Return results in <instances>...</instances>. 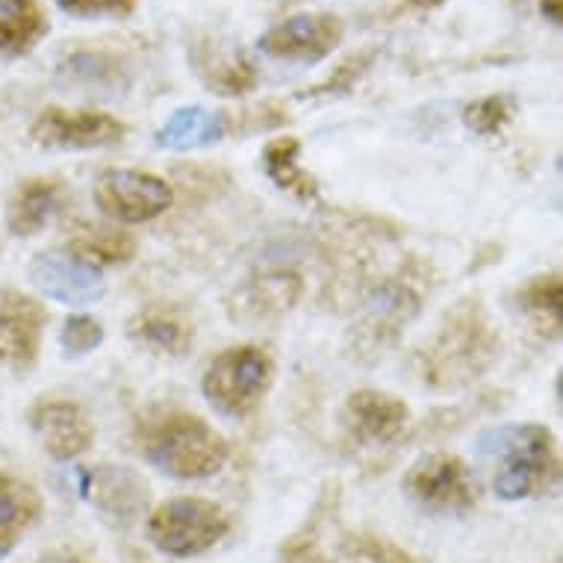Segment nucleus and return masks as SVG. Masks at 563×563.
Listing matches in <instances>:
<instances>
[{
  "label": "nucleus",
  "mask_w": 563,
  "mask_h": 563,
  "mask_svg": "<svg viewBox=\"0 0 563 563\" xmlns=\"http://www.w3.org/2000/svg\"><path fill=\"white\" fill-rule=\"evenodd\" d=\"M30 280L42 296L68 307L98 305L107 292L101 272L71 257L65 249L36 254L30 263Z\"/></svg>",
  "instance_id": "14"
},
{
  "label": "nucleus",
  "mask_w": 563,
  "mask_h": 563,
  "mask_svg": "<svg viewBox=\"0 0 563 563\" xmlns=\"http://www.w3.org/2000/svg\"><path fill=\"white\" fill-rule=\"evenodd\" d=\"M231 514L203 496H175L148 514V540L168 558H198L231 534Z\"/></svg>",
  "instance_id": "5"
},
{
  "label": "nucleus",
  "mask_w": 563,
  "mask_h": 563,
  "mask_svg": "<svg viewBox=\"0 0 563 563\" xmlns=\"http://www.w3.org/2000/svg\"><path fill=\"white\" fill-rule=\"evenodd\" d=\"M59 342H63V349L71 357H84V354L95 351L103 342V324L92 319V316H68Z\"/></svg>",
  "instance_id": "28"
},
{
  "label": "nucleus",
  "mask_w": 563,
  "mask_h": 563,
  "mask_svg": "<svg viewBox=\"0 0 563 563\" xmlns=\"http://www.w3.org/2000/svg\"><path fill=\"white\" fill-rule=\"evenodd\" d=\"M95 203L121 224H145L168 213L175 186L145 168H107L95 180Z\"/></svg>",
  "instance_id": "7"
},
{
  "label": "nucleus",
  "mask_w": 563,
  "mask_h": 563,
  "mask_svg": "<svg viewBox=\"0 0 563 563\" xmlns=\"http://www.w3.org/2000/svg\"><path fill=\"white\" fill-rule=\"evenodd\" d=\"M298 157H301V142L296 136H277L263 148V168L277 189H284L298 201H316L319 180L298 163Z\"/></svg>",
  "instance_id": "23"
},
{
  "label": "nucleus",
  "mask_w": 563,
  "mask_h": 563,
  "mask_svg": "<svg viewBox=\"0 0 563 563\" xmlns=\"http://www.w3.org/2000/svg\"><path fill=\"white\" fill-rule=\"evenodd\" d=\"M342 563H416L410 554L387 537L351 534L342 543Z\"/></svg>",
  "instance_id": "27"
},
{
  "label": "nucleus",
  "mask_w": 563,
  "mask_h": 563,
  "mask_svg": "<svg viewBox=\"0 0 563 563\" xmlns=\"http://www.w3.org/2000/svg\"><path fill=\"white\" fill-rule=\"evenodd\" d=\"M405 493L431 514H470L478 508V484L463 457L431 452L407 470Z\"/></svg>",
  "instance_id": "8"
},
{
  "label": "nucleus",
  "mask_w": 563,
  "mask_h": 563,
  "mask_svg": "<svg viewBox=\"0 0 563 563\" xmlns=\"http://www.w3.org/2000/svg\"><path fill=\"white\" fill-rule=\"evenodd\" d=\"M366 65H369V56H354V59H349V63L336 68V75H331L328 80H322V84L316 86L313 95L342 92V89H349V86L363 75V68H366Z\"/></svg>",
  "instance_id": "30"
},
{
  "label": "nucleus",
  "mask_w": 563,
  "mask_h": 563,
  "mask_svg": "<svg viewBox=\"0 0 563 563\" xmlns=\"http://www.w3.org/2000/svg\"><path fill=\"white\" fill-rule=\"evenodd\" d=\"M86 496L112 519L133 522L145 514L148 484L128 466H98L86 475Z\"/></svg>",
  "instance_id": "19"
},
{
  "label": "nucleus",
  "mask_w": 563,
  "mask_h": 563,
  "mask_svg": "<svg viewBox=\"0 0 563 563\" xmlns=\"http://www.w3.org/2000/svg\"><path fill=\"white\" fill-rule=\"evenodd\" d=\"M487 452L496 461L493 489L505 501L534 499L554 489L561 478V454L545 426H510L487 437Z\"/></svg>",
  "instance_id": "4"
},
{
  "label": "nucleus",
  "mask_w": 563,
  "mask_h": 563,
  "mask_svg": "<svg viewBox=\"0 0 563 563\" xmlns=\"http://www.w3.org/2000/svg\"><path fill=\"white\" fill-rule=\"evenodd\" d=\"M47 319L51 313L38 298L21 289L0 287V366L19 375L33 369Z\"/></svg>",
  "instance_id": "12"
},
{
  "label": "nucleus",
  "mask_w": 563,
  "mask_h": 563,
  "mask_svg": "<svg viewBox=\"0 0 563 563\" xmlns=\"http://www.w3.org/2000/svg\"><path fill=\"white\" fill-rule=\"evenodd\" d=\"M56 7L75 19H128L136 0H56Z\"/></svg>",
  "instance_id": "29"
},
{
  "label": "nucleus",
  "mask_w": 563,
  "mask_h": 563,
  "mask_svg": "<svg viewBox=\"0 0 563 563\" xmlns=\"http://www.w3.org/2000/svg\"><path fill=\"white\" fill-rule=\"evenodd\" d=\"M301 296H305V280L296 268H257L231 289V296L224 298V310L231 322L257 328L284 319L301 301Z\"/></svg>",
  "instance_id": "9"
},
{
  "label": "nucleus",
  "mask_w": 563,
  "mask_h": 563,
  "mask_svg": "<svg viewBox=\"0 0 563 563\" xmlns=\"http://www.w3.org/2000/svg\"><path fill=\"white\" fill-rule=\"evenodd\" d=\"M434 287V268L426 260H407L380 284L363 305V313L349 331V357L372 366L401 340L416 316L422 313L426 298Z\"/></svg>",
  "instance_id": "3"
},
{
  "label": "nucleus",
  "mask_w": 563,
  "mask_h": 563,
  "mask_svg": "<svg viewBox=\"0 0 563 563\" xmlns=\"http://www.w3.org/2000/svg\"><path fill=\"white\" fill-rule=\"evenodd\" d=\"M228 136V119L224 112H210L203 107H184L159 128L157 142L166 148H195V145H210Z\"/></svg>",
  "instance_id": "24"
},
{
  "label": "nucleus",
  "mask_w": 563,
  "mask_h": 563,
  "mask_svg": "<svg viewBox=\"0 0 563 563\" xmlns=\"http://www.w3.org/2000/svg\"><path fill=\"white\" fill-rule=\"evenodd\" d=\"M47 33L45 10L38 0H0V51L27 54Z\"/></svg>",
  "instance_id": "25"
},
{
  "label": "nucleus",
  "mask_w": 563,
  "mask_h": 563,
  "mask_svg": "<svg viewBox=\"0 0 563 563\" xmlns=\"http://www.w3.org/2000/svg\"><path fill=\"white\" fill-rule=\"evenodd\" d=\"M33 142L42 148L56 151H98L115 148L128 136V124L101 110H68V107H45L33 128Z\"/></svg>",
  "instance_id": "10"
},
{
  "label": "nucleus",
  "mask_w": 563,
  "mask_h": 563,
  "mask_svg": "<svg viewBox=\"0 0 563 563\" xmlns=\"http://www.w3.org/2000/svg\"><path fill=\"white\" fill-rule=\"evenodd\" d=\"M45 563H92V561H89V558H84V554L68 552V554H54V558Z\"/></svg>",
  "instance_id": "33"
},
{
  "label": "nucleus",
  "mask_w": 563,
  "mask_h": 563,
  "mask_svg": "<svg viewBox=\"0 0 563 563\" xmlns=\"http://www.w3.org/2000/svg\"><path fill=\"white\" fill-rule=\"evenodd\" d=\"M133 445L168 478H210L231 457V443L203 416L184 407H151L133 426Z\"/></svg>",
  "instance_id": "2"
},
{
  "label": "nucleus",
  "mask_w": 563,
  "mask_h": 563,
  "mask_svg": "<svg viewBox=\"0 0 563 563\" xmlns=\"http://www.w3.org/2000/svg\"><path fill=\"white\" fill-rule=\"evenodd\" d=\"M275 380V361L260 345H231L207 363L201 393L224 416L254 413Z\"/></svg>",
  "instance_id": "6"
},
{
  "label": "nucleus",
  "mask_w": 563,
  "mask_h": 563,
  "mask_svg": "<svg viewBox=\"0 0 563 563\" xmlns=\"http://www.w3.org/2000/svg\"><path fill=\"white\" fill-rule=\"evenodd\" d=\"M192 65L201 84L224 98H242L257 89V65L240 47L219 45V42H201L192 47Z\"/></svg>",
  "instance_id": "17"
},
{
  "label": "nucleus",
  "mask_w": 563,
  "mask_h": 563,
  "mask_svg": "<svg viewBox=\"0 0 563 563\" xmlns=\"http://www.w3.org/2000/svg\"><path fill=\"white\" fill-rule=\"evenodd\" d=\"M65 251L71 257L84 260L89 266H119V263H130L136 257L139 242L133 233L121 231V228H107V224L80 222L68 231L65 240Z\"/></svg>",
  "instance_id": "21"
},
{
  "label": "nucleus",
  "mask_w": 563,
  "mask_h": 563,
  "mask_svg": "<svg viewBox=\"0 0 563 563\" xmlns=\"http://www.w3.org/2000/svg\"><path fill=\"white\" fill-rule=\"evenodd\" d=\"M284 563H322L316 552V531H301L284 545Z\"/></svg>",
  "instance_id": "31"
},
{
  "label": "nucleus",
  "mask_w": 563,
  "mask_h": 563,
  "mask_svg": "<svg viewBox=\"0 0 563 563\" xmlns=\"http://www.w3.org/2000/svg\"><path fill=\"white\" fill-rule=\"evenodd\" d=\"M443 0H407V7H416V10H428V7H440Z\"/></svg>",
  "instance_id": "34"
},
{
  "label": "nucleus",
  "mask_w": 563,
  "mask_h": 563,
  "mask_svg": "<svg viewBox=\"0 0 563 563\" xmlns=\"http://www.w3.org/2000/svg\"><path fill=\"white\" fill-rule=\"evenodd\" d=\"M65 203V184L54 175L27 177L15 186L7 203V228L12 236H36L51 224Z\"/></svg>",
  "instance_id": "18"
},
{
  "label": "nucleus",
  "mask_w": 563,
  "mask_h": 563,
  "mask_svg": "<svg viewBox=\"0 0 563 563\" xmlns=\"http://www.w3.org/2000/svg\"><path fill=\"white\" fill-rule=\"evenodd\" d=\"M517 119V101L510 95H487L463 110V124L478 136H499Z\"/></svg>",
  "instance_id": "26"
},
{
  "label": "nucleus",
  "mask_w": 563,
  "mask_h": 563,
  "mask_svg": "<svg viewBox=\"0 0 563 563\" xmlns=\"http://www.w3.org/2000/svg\"><path fill=\"white\" fill-rule=\"evenodd\" d=\"M501 349L499 324L493 322L484 301L463 296L445 310L437 331L416 351V375L422 387L440 396L463 393L493 372Z\"/></svg>",
  "instance_id": "1"
},
{
  "label": "nucleus",
  "mask_w": 563,
  "mask_h": 563,
  "mask_svg": "<svg viewBox=\"0 0 563 563\" xmlns=\"http://www.w3.org/2000/svg\"><path fill=\"white\" fill-rule=\"evenodd\" d=\"M42 517V496L12 472H0V554H10Z\"/></svg>",
  "instance_id": "20"
},
{
  "label": "nucleus",
  "mask_w": 563,
  "mask_h": 563,
  "mask_svg": "<svg viewBox=\"0 0 563 563\" xmlns=\"http://www.w3.org/2000/svg\"><path fill=\"white\" fill-rule=\"evenodd\" d=\"M514 305L531 319L543 336L558 340L563 328V277L561 272H540L519 284L514 292Z\"/></svg>",
  "instance_id": "22"
},
{
  "label": "nucleus",
  "mask_w": 563,
  "mask_h": 563,
  "mask_svg": "<svg viewBox=\"0 0 563 563\" xmlns=\"http://www.w3.org/2000/svg\"><path fill=\"white\" fill-rule=\"evenodd\" d=\"M342 42V21L328 12H307L280 21L260 36V51L289 63H319Z\"/></svg>",
  "instance_id": "15"
},
{
  "label": "nucleus",
  "mask_w": 563,
  "mask_h": 563,
  "mask_svg": "<svg viewBox=\"0 0 563 563\" xmlns=\"http://www.w3.org/2000/svg\"><path fill=\"white\" fill-rule=\"evenodd\" d=\"M540 10H543V15L552 21V24H561L563 21V0H543Z\"/></svg>",
  "instance_id": "32"
},
{
  "label": "nucleus",
  "mask_w": 563,
  "mask_h": 563,
  "mask_svg": "<svg viewBox=\"0 0 563 563\" xmlns=\"http://www.w3.org/2000/svg\"><path fill=\"white\" fill-rule=\"evenodd\" d=\"M27 422L47 457L59 463L84 457L95 445V422L80 401L65 396H42L27 410Z\"/></svg>",
  "instance_id": "11"
},
{
  "label": "nucleus",
  "mask_w": 563,
  "mask_h": 563,
  "mask_svg": "<svg viewBox=\"0 0 563 563\" xmlns=\"http://www.w3.org/2000/svg\"><path fill=\"white\" fill-rule=\"evenodd\" d=\"M340 422L354 443L389 445L410 426V407L393 393L363 387L345 396Z\"/></svg>",
  "instance_id": "13"
},
{
  "label": "nucleus",
  "mask_w": 563,
  "mask_h": 563,
  "mask_svg": "<svg viewBox=\"0 0 563 563\" xmlns=\"http://www.w3.org/2000/svg\"><path fill=\"white\" fill-rule=\"evenodd\" d=\"M128 336L157 357H184L195 345V322L184 307L154 301L130 316Z\"/></svg>",
  "instance_id": "16"
}]
</instances>
